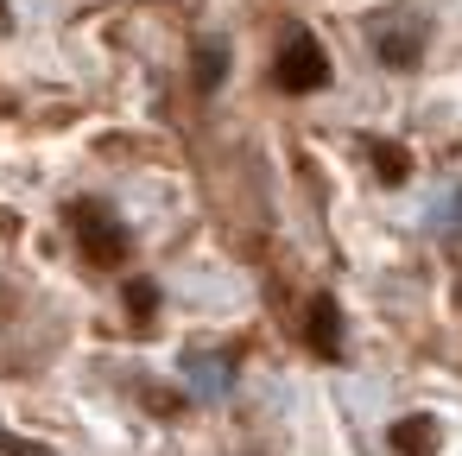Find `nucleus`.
Wrapping results in <instances>:
<instances>
[{"label": "nucleus", "mask_w": 462, "mask_h": 456, "mask_svg": "<svg viewBox=\"0 0 462 456\" xmlns=\"http://www.w3.org/2000/svg\"><path fill=\"white\" fill-rule=\"evenodd\" d=\"M0 26H7V0H0Z\"/></svg>", "instance_id": "obj_10"}, {"label": "nucleus", "mask_w": 462, "mask_h": 456, "mask_svg": "<svg viewBox=\"0 0 462 456\" xmlns=\"http://www.w3.org/2000/svg\"><path fill=\"white\" fill-rule=\"evenodd\" d=\"M393 450H405V456H430V450H437V424H430V418H405V424H393Z\"/></svg>", "instance_id": "obj_5"}, {"label": "nucleus", "mask_w": 462, "mask_h": 456, "mask_svg": "<svg viewBox=\"0 0 462 456\" xmlns=\"http://www.w3.org/2000/svg\"><path fill=\"white\" fill-rule=\"evenodd\" d=\"M127 311H134V317H152V311H159V292H152V279H134V285H127Z\"/></svg>", "instance_id": "obj_7"}, {"label": "nucleus", "mask_w": 462, "mask_h": 456, "mask_svg": "<svg viewBox=\"0 0 462 456\" xmlns=\"http://www.w3.org/2000/svg\"><path fill=\"white\" fill-rule=\"evenodd\" d=\"M304 342H310V355H323V361L342 355V311H336L329 292H317V298L304 304Z\"/></svg>", "instance_id": "obj_3"}, {"label": "nucleus", "mask_w": 462, "mask_h": 456, "mask_svg": "<svg viewBox=\"0 0 462 456\" xmlns=\"http://www.w3.org/2000/svg\"><path fill=\"white\" fill-rule=\"evenodd\" d=\"M367 153H374V165H380V178H386V184H399V178L411 172V153H405V146H393V140H367Z\"/></svg>", "instance_id": "obj_6"}, {"label": "nucleus", "mask_w": 462, "mask_h": 456, "mask_svg": "<svg viewBox=\"0 0 462 456\" xmlns=\"http://www.w3.org/2000/svg\"><path fill=\"white\" fill-rule=\"evenodd\" d=\"M374 39H380V58H386L393 70H411V64H418V51H424V26H411V33H393V26H380Z\"/></svg>", "instance_id": "obj_4"}, {"label": "nucleus", "mask_w": 462, "mask_h": 456, "mask_svg": "<svg viewBox=\"0 0 462 456\" xmlns=\"http://www.w3.org/2000/svg\"><path fill=\"white\" fill-rule=\"evenodd\" d=\"M0 450H7V456H51V450H39V443H26V437H7V431H0Z\"/></svg>", "instance_id": "obj_8"}, {"label": "nucleus", "mask_w": 462, "mask_h": 456, "mask_svg": "<svg viewBox=\"0 0 462 456\" xmlns=\"http://www.w3.org/2000/svg\"><path fill=\"white\" fill-rule=\"evenodd\" d=\"M70 235H77V247H83L89 266H121V260L134 254L127 228H121L102 203H77V209H70Z\"/></svg>", "instance_id": "obj_2"}, {"label": "nucleus", "mask_w": 462, "mask_h": 456, "mask_svg": "<svg viewBox=\"0 0 462 456\" xmlns=\"http://www.w3.org/2000/svg\"><path fill=\"white\" fill-rule=\"evenodd\" d=\"M273 83H279L285 96H310V89H323V83H329V51H323V45H317L304 26H291V33L279 39Z\"/></svg>", "instance_id": "obj_1"}, {"label": "nucleus", "mask_w": 462, "mask_h": 456, "mask_svg": "<svg viewBox=\"0 0 462 456\" xmlns=\"http://www.w3.org/2000/svg\"><path fill=\"white\" fill-rule=\"evenodd\" d=\"M203 83H222V51H203Z\"/></svg>", "instance_id": "obj_9"}]
</instances>
